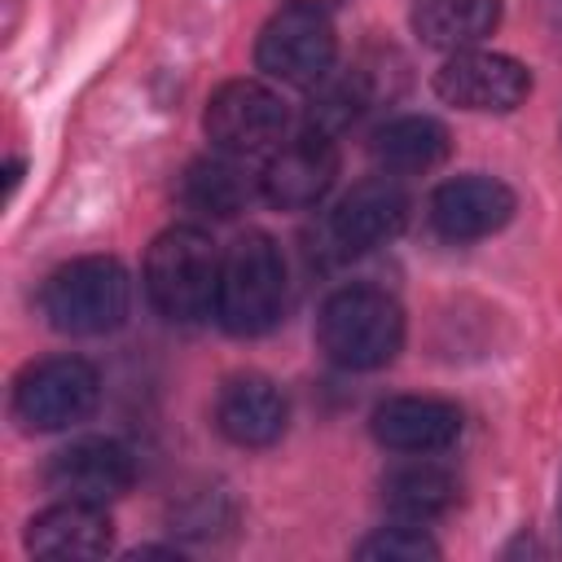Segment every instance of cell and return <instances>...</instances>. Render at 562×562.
<instances>
[{
  "label": "cell",
  "mask_w": 562,
  "mask_h": 562,
  "mask_svg": "<svg viewBox=\"0 0 562 562\" xmlns=\"http://www.w3.org/2000/svg\"><path fill=\"white\" fill-rule=\"evenodd\" d=\"M224 255L198 224L162 228L145 250V294L158 316L193 325L215 312Z\"/></svg>",
  "instance_id": "obj_1"
},
{
  "label": "cell",
  "mask_w": 562,
  "mask_h": 562,
  "mask_svg": "<svg viewBox=\"0 0 562 562\" xmlns=\"http://www.w3.org/2000/svg\"><path fill=\"white\" fill-rule=\"evenodd\" d=\"M316 342L338 369H382L404 347V307L378 285H342L321 303Z\"/></svg>",
  "instance_id": "obj_2"
},
{
  "label": "cell",
  "mask_w": 562,
  "mask_h": 562,
  "mask_svg": "<svg viewBox=\"0 0 562 562\" xmlns=\"http://www.w3.org/2000/svg\"><path fill=\"white\" fill-rule=\"evenodd\" d=\"M40 312L57 334L97 338L127 321L132 277L114 255H83L48 272L40 290Z\"/></svg>",
  "instance_id": "obj_3"
},
{
  "label": "cell",
  "mask_w": 562,
  "mask_h": 562,
  "mask_svg": "<svg viewBox=\"0 0 562 562\" xmlns=\"http://www.w3.org/2000/svg\"><path fill=\"white\" fill-rule=\"evenodd\" d=\"M285 312V259L268 233H241L224 250L215 316L233 338L268 334Z\"/></svg>",
  "instance_id": "obj_4"
},
{
  "label": "cell",
  "mask_w": 562,
  "mask_h": 562,
  "mask_svg": "<svg viewBox=\"0 0 562 562\" xmlns=\"http://www.w3.org/2000/svg\"><path fill=\"white\" fill-rule=\"evenodd\" d=\"M334 61H338V35L325 9L285 4L263 22L255 40V66L272 83L316 88L334 70Z\"/></svg>",
  "instance_id": "obj_5"
},
{
  "label": "cell",
  "mask_w": 562,
  "mask_h": 562,
  "mask_svg": "<svg viewBox=\"0 0 562 562\" xmlns=\"http://www.w3.org/2000/svg\"><path fill=\"white\" fill-rule=\"evenodd\" d=\"M290 110L281 92L263 79H228L206 97L202 127L220 154L233 158H259L272 154L285 140Z\"/></svg>",
  "instance_id": "obj_6"
},
{
  "label": "cell",
  "mask_w": 562,
  "mask_h": 562,
  "mask_svg": "<svg viewBox=\"0 0 562 562\" xmlns=\"http://www.w3.org/2000/svg\"><path fill=\"white\" fill-rule=\"evenodd\" d=\"M101 400V378L79 356H48L18 373L13 413L26 430H70L92 417Z\"/></svg>",
  "instance_id": "obj_7"
},
{
  "label": "cell",
  "mask_w": 562,
  "mask_h": 562,
  "mask_svg": "<svg viewBox=\"0 0 562 562\" xmlns=\"http://www.w3.org/2000/svg\"><path fill=\"white\" fill-rule=\"evenodd\" d=\"M435 97L474 114H509L531 97V70L509 53L457 48L435 70Z\"/></svg>",
  "instance_id": "obj_8"
},
{
  "label": "cell",
  "mask_w": 562,
  "mask_h": 562,
  "mask_svg": "<svg viewBox=\"0 0 562 562\" xmlns=\"http://www.w3.org/2000/svg\"><path fill=\"white\" fill-rule=\"evenodd\" d=\"M408 224V193L400 184V176H369L360 184H351L329 220H325V237L338 255H369L386 241H395Z\"/></svg>",
  "instance_id": "obj_9"
},
{
  "label": "cell",
  "mask_w": 562,
  "mask_h": 562,
  "mask_svg": "<svg viewBox=\"0 0 562 562\" xmlns=\"http://www.w3.org/2000/svg\"><path fill=\"white\" fill-rule=\"evenodd\" d=\"M334 180H338V145L334 136L307 127L268 154L259 171V193L281 211H307L334 189Z\"/></svg>",
  "instance_id": "obj_10"
},
{
  "label": "cell",
  "mask_w": 562,
  "mask_h": 562,
  "mask_svg": "<svg viewBox=\"0 0 562 562\" xmlns=\"http://www.w3.org/2000/svg\"><path fill=\"white\" fill-rule=\"evenodd\" d=\"M48 487L61 492L66 501H88V505H110L119 501L132 479H136V461L132 452L119 443V439H105V435H88V439H75L66 448H57L48 457V470H44Z\"/></svg>",
  "instance_id": "obj_11"
},
{
  "label": "cell",
  "mask_w": 562,
  "mask_h": 562,
  "mask_svg": "<svg viewBox=\"0 0 562 562\" xmlns=\"http://www.w3.org/2000/svg\"><path fill=\"white\" fill-rule=\"evenodd\" d=\"M514 220V189L496 176H452L430 193V228L448 241H479Z\"/></svg>",
  "instance_id": "obj_12"
},
{
  "label": "cell",
  "mask_w": 562,
  "mask_h": 562,
  "mask_svg": "<svg viewBox=\"0 0 562 562\" xmlns=\"http://www.w3.org/2000/svg\"><path fill=\"white\" fill-rule=\"evenodd\" d=\"M461 408L435 395H391L373 408L369 430L386 452L435 457L461 439Z\"/></svg>",
  "instance_id": "obj_13"
},
{
  "label": "cell",
  "mask_w": 562,
  "mask_h": 562,
  "mask_svg": "<svg viewBox=\"0 0 562 562\" xmlns=\"http://www.w3.org/2000/svg\"><path fill=\"white\" fill-rule=\"evenodd\" d=\"M285 391L263 373H237L215 395V426L237 448H268L285 435Z\"/></svg>",
  "instance_id": "obj_14"
},
{
  "label": "cell",
  "mask_w": 562,
  "mask_h": 562,
  "mask_svg": "<svg viewBox=\"0 0 562 562\" xmlns=\"http://www.w3.org/2000/svg\"><path fill=\"white\" fill-rule=\"evenodd\" d=\"M114 544V522L105 505L88 501H57L26 527V549L35 558H105Z\"/></svg>",
  "instance_id": "obj_15"
},
{
  "label": "cell",
  "mask_w": 562,
  "mask_h": 562,
  "mask_svg": "<svg viewBox=\"0 0 562 562\" xmlns=\"http://www.w3.org/2000/svg\"><path fill=\"white\" fill-rule=\"evenodd\" d=\"M259 189V176L246 171V158H233V154H206V158H193L180 176V206L202 215V220H233L237 211H246V202L255 198Z\"/></svg>",
  "instance_id": "obj_16"
},
{
  "label": "cell",
  "mask_w": 562,
  "mask_h": 562,
  "mask_svg": "<svg viewBox=\"0 0 562 562\" xmlns=\"http://www.w3.org/2000/svg\"><path fill=\"white\" fill-rule=\"evenodd\" d=\"M448 149H452V136L430 114L386 119L373 132V140H369V154H373V162L386 176H422V171H435L448 158Z\"/></svg>",
  "instance_id": "obj_17"
},
{
  "label": "cell",
  "mask_w": 562,
  "mask_h": 562,
  "mask_svg": "<svg viewBox=\"0 0 562 562\" xmlns=\"http://www.w3.org/2000/svg\"><path fill=\"white\" fill-rule=\"evenodd\" d=\"M422 44L457 53L487 40L501 22V0H413L408 13Z\"/></svg>",
  "instance_id": "obj_18"
},
{
  "label": "cell",
  "mask_w": 562,
  "mask_h": 562,
  "mask_svg": "<svg viewBox=\"0 0 562 562\" xmlns=\"http://www.w3.org/2000/svg\"><path fill=\"white\" fill-rule=\"evenodd\" d=\"M382 505L400 518V522H435L443 518L452 505H457V479L435 465V461H408V465H395L386 479H382Z\"/></svg>",
  "instance_id": "obj_19"
},
{
  "label": "cell",
  "mask_w": 562,
  "mask_h": 562,
  "mask_svg": "<svg viewBox=\"0 0 562 562\" xmlns=\"http://www.w3.org/2000/svg\"><path fill=\"white\" fill-rule=\"evenodd\" d=\"M356 558H373V562H422V558H439V544L422 531V522H391L378 527L369 540L356 544Z\"/></svg>",
  "instance_id": "obj_20"
},
{
  "label": "cell",
  "mask_w": 562,
  "mask_h": 562,
  "mask_svg": "<svg viewBox=\"0 0 562 562\" xmlns=\"http://www.w3.org/2000/svg\"><path fill=\"white\" fill-rule=\"evenodd\" d=\"M290 4H307V9H325V13H329V9L342 4V0H290Z\"/></svg>",
  "instance_id": "obj_21"
},
{
  "label": "cell",
  "mask_w": 562,
  "mask_h": 562,
  "mask_svg": "<svg viewBox=\"0 0 562 562\" xmlns=\"http://www.w3.org/2000/svg\"><path fill=\"white\" fill-rule=\"evenodd\" d=\"M558 518H562V487H558Z\"/></svg>",
  "instance_id": "obj_22"
}]
</instances>
